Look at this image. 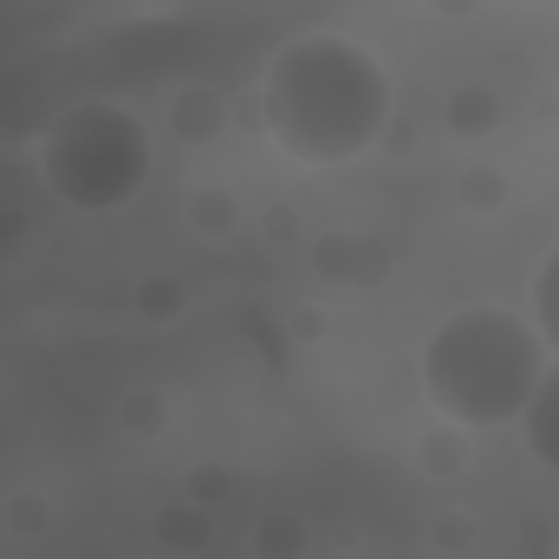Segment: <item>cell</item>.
Masks as SVG:
<instances>
[{"label": "cell", "mask_w": 559, "mask_h": 559, "mask_svg": "<svg viewBox=\"0 0 559 559\" xmlns=\"http://www.w3.org/2000/svg\"><path fill=\"white\" fill-rule=\"evenodd\" d=\"M521 436H527L534 462L559 475V358L540 371V391H534V397H527V411H521Z\"/></svg>", "instance_id": "277c9868"}, {"label": "cell", "mask_w": 559, "mask_h": 559, "mask_svg": "<svg viewBox=\"0 0 559 559\" xmlns=\"http://www.w3.org/2000/svg\"><path fill=\"white\" fill-rule=\"evenodd\" d=\"M442 7H455V13H462V7H475V0H442Z\"/></svg>", "instance_id": "30bf717a"}, {"label": "cell", "mask_w": 559, "mask_h": 559, "mask_svg": "<svg viewBox=\"0 0 559 559\" xmlns=\"http://www.w3.org/2000/svg\"><path fill=\"white\" fill-rule=\"evenodd\" d=\"M495 111H501V105H495L488 92H462V98H455V131H468V138H475V131H495Z\"/></svg>", "instance_id": "ba28073f"}, {"label": "cell", "mask_w": 559, "mask_h": 559, "mask_svg": "<svg viewBox=\"0 0 559 559\" xmlns=\"http://www.w3.org/2000/svg\"><path fill=\"white\" fill-rule=\"evenodd\" d=\"M423 397L455 429H508L540 391L547 338L514 306H455L423 338Z\"/></svg>", "instance_id": "7a4b0ae2"}, {"label": "cell", "mask_w": 559, "mask_h": 559, "mask_svg": "<svg viewBox=\"0 0 559 559\" xmlns=\"http://www.w3.org/2000/svg\"><path fill=\"white\" fill-rule=\"evenodd\" d=\"M150 163H156V150H150L143 118L111 98H79L39 131V176L79 215H111V209L138 202L150 182Z\"/></svg>", "instance_id": "3957f363"}, {"label": "cell", "mask_w": 559, "mask_h": 559, "mask_svg": "<svg viewBox=\"0 0 559 559\" xmlns=\"http://www.w3.org/2000/svg\"><path fill=\"white\" fill-rule=\"evenodd\" d=\"M176 118H182V138H215V98L209 92H182L176 98Z\"/></svg>", "instance_id": "52a82bcc"}, {"label": "cell", "mask_w": 559, "mask_h": 559, "mask_svg": "<svg viewBox=\"0 0 559 559\" xmlns=\"http://www.w3.org/2000/svg\"><path fill=\"white\" fill-rule=\"evenodd\" d=\"M397 85L391 66L352 33H299L286 39L261 79V124L267 138L312 169L352 163L391 131Z\"/></svg>", "instance_id": "6da1fadb"}, {"label": "cell", "mask_w": 559, "mask_h": 559, "mask_svg": "<svg viewBox=\"0 0 559 559\" xmlns=\"http://www.w3.org/2000/svg\"><path fill=\"white\" fill-rule=\"evenodd\" d=\"M534 332L547 338V352H559V248L534 267Z\"/></svg>", "instance_id": "5b68a950"}, {"label": "cell", "mask_w": 559, "mask_h": 559, "mask_svg": "<svg viewBox=\"0 0 559 559\" xmlns=\"http://www.w3.org/2000/svg\"><path fill=\"white\" fill-rule=\"evenodd\" d=\"M7 521H13L20 534H39V527H46V501H33V495L20 501V495H13V501H7Z\"/></svg>", "instance_id": "9c48e42d"}, {"label": "cell", "mask_w": 559, "mask_h": 559, "mask_svg": "<svg viewBox=\"0 0 559 559\" xmlns=\"http://www.w3.org/2000/svg\"><path fill=\"white\" fill-rule=\"evenodd\" d=\"M254 534H261V559H293L299 547H306V527H299L293 514H267Z\"/></svg>", "instance_id": "8992f818"}]
</instances>
